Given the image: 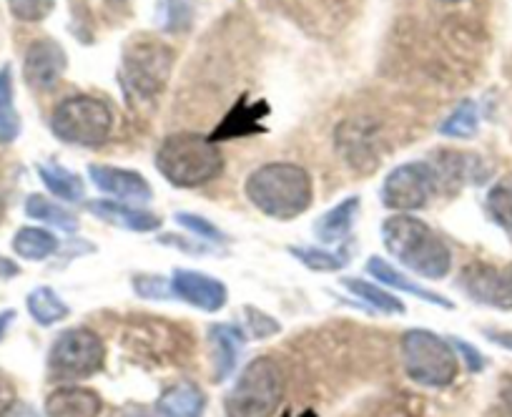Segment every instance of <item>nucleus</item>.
Here are the masks:
<instances>
[{
    "label": "nucleus",
    "mask_w": 512,
    "mask_h": 417,
    "mask_svg": "<svg viewBox=\"0 0 512 417\" xmlns=\"http://www.w3.org/2000/svg\"><path fill=\"white\" fill-rule=\"evenodd\" d=\"M26 214L36 222L48 224V227H56L61 232H76L78 229V217L73 212H68L66 206L56 204V201L46 199L41 194L28 196L26 201Z\"/></svg>",
    "instance_id": "nucleus-25"
},
{
    "label": "nucleus",
    "mask_w": 512,
    "mask_h": 417,
    "mask_svg": "<svg viewBox=\"0 0 512 417\" xmlns=\"http://www.w3.org/2000/svg\"><path fill=\"white\" fill-rule=\"evenodd\" d=\"M169 284L176 299L201 309V312H209V315L224 309L226 299H229V289L224 287V282L204 272H196V269H176Z\"/></svg>",
    "instance_id": "nucleus-10"
},
{
    "label": "nucleus",
    "mask_w": 512,
    "mask_h": 417,
    "mask_svg": "<svg viewBox=\"0 0 512 417\" xmlns=\"http://www.w3.org/2000/svg\"><path fill=\"white\" fill-rule=\"evenodd\" d=\"M113 114L96 96H68L51 116V131L63 144L101 146L111 136Z\"/></svg>",
    "instance_id": "nucleus-6"
},
{
    "label": "nucleus",
    "mask_w": 512,
    "mask_h": 417,
    "mask_svg": "<svg viewBox=\"0 0 512 417\" xmlns=\"http://www.w3.org/2000/svg\"><path fill=\"white\" fill-rule=\"evenodd\" d=\"M38 176L46 184V189L51 191L56 199L68 201V204H78V201L86 199V184L78 174L68 171L61 164H41L38 166Z\"/></svg>",
    "instance_id": "nucleus-21"
},
{
    "label": "nucleus",
    "mask_w": 512,
    "mask_h": 417,
    "mask_svg": "<svg viewBox=\"0 0 512 417\" xmlns=\"http://www.w3.org/2000/svg\"><path fill=\"white\" fill-rule=\"evenodd\" d=\"M103 362H106V347L101 337L88 327H71L61 332L48 352V372L63 382L93 377L103 370Z\"/></svg>",
    "instance_id": "nucleus-8"
},
{
    "label": "nucleus",
    "mask_w": 512,
    "mask_h": 417,
    "mask_svg": "<svg viewBox=\"0 0 512 417\" xmlns=\"http://www.w3.org/2000/svg\"><path fill=\"white\" fill-rule=\"evenodd\" d=\"M304 417H314V415H312V412H307V415H304Z\"/></svg>",
    "instance_id": "nucleus-44"
},
{
    "label": "nucleus",
    "mask_w": 512,
    "mask_h": 417,
    "mask_svg": "<svg viewBox=\"0 0 512 417\" xmlns=\"http://www.w3.org/2000/svg\"><path fill=\"white\" fill-rule=\"evenodd\" d=\"M487 212L500 227L512 232V184H497L487 194Z\"/></svg>",
    "instance_id": "nucleus-29"
},
{
    "label": "nucleus",
    "mask_w": 512,
    "mask_h": 417,
    "mask_svg": "<svg viewBox=\"0 0 512 417\" xmlns=\"http://www.w3.org/2000/svg\"><path fill=\"white\" fill-rule=\"evenodd\" d=\"M3 217H6V204H3V199H0V222H3Z\"/></svg>",
    "instance_id": "nucleus-43"
},
{
    "label": "nucleus",
    "mask_w": 512,
    "mask_h": 417,
    "mask_svg": "<svg viewBox=\"0 0 512 417\" xmlns=\"http://www.w3.org/2000/svg\"><path fill=\"white\" fill-rule=\"evenodd\" d=\"M480 129V114H477L475 101L465 98V101L447 116L440 124L442 136H452V139H470Z\"/></svg>",
    "instance_id": "nucleus-27"
},
{
    "label": "nucleus",
    "mask_w": 512,
    "mask_h": 417,
    "mask_svg": "<svg viewBox=\"0 0 512 417\" xmlns=\"http://www.w3.org/2000/svg\"><path fill=\"white\" fill-rule=\"evenodd\" d=\"M289 254L312 272H339L349 264L347 252H327V249L317 247H289Z\"/></svg>",
    "instance_id": "nucleus-28"
},
{
    "label": "nucleus",
    "mask_w": 512,
    "mask_h": 417,
    "mask_svg": "<svg viewBox=\"0 0 512 417\" xmlns=\"http://www.w3.org/2000/svg\"><path fill=\"white\" fill-rule=\"evenodd\" d=\"M267 114H269L267 103L239 101L236 103V109L226 116L224 124H221L219 129L214 131V136H209V139L219 141V139H239V136H249V134H262L264 126H259V119Z\"/></svg>",
    "instance_id": "nucleus-20"
},
{
    "label": "nucleus",
    "mask_w": 512,
    "mask_h": 417,
    "mask_svg": "<svg viewBox=\"0 0 512 417\" xmlns=\"http://www.w3.org/2000/svg\"><path fill=\"white\" fill-rule=\"evenodd\" d=\"M21 134V116L13 101V71L11 66L0 68V144H11Z\"/></svg>",
    "instance_id": "nucleus-26"
},
{
    "label": "nucleus",
    "mask_w": 512,
    "mask_h": 417,
    "mask_svg": "<svg viewBox=\"0 0 512 417\" xmlns=\"http://www.w3.org/2000/svg\"><path fill=\"white\" fill-rule=\"evenodd\" d=\"M244 312H246V317H249V320H246V322H249L251 335H256V337H259V340H262V337L274 335V332H279V322L272 320V317H267V315H264V312H259V309L246 307Z\"/></svg>",
    "instance_id": "nucleus-33"
},
{
    "label": "nucleus",
    "mask_w": 512,
    "mask_h": 417,
    "mask_svg": "<svg viewBox=\"0 0 512 417\" xmlns=\"http://www.w3.org/2000/svg\"><path fill=\"white\" fill-rule=\"evenodd\" d=\"M66 68L68 56L61 43L51 41V38H41V41L28 46L23 73H26L28 86L36 88V91H48V88L56 86L63 73H66Z\"/></svg>",
    "instance_id": "nucleus-11"
},
{
    "label": "nucleus",
    "mask_w": 512,
    "mask_h": 417,
    "mask_svg": "<svg viewBox=\"0 0 512 417\" xmlns=\"http://www.w3.org/2000/svg\"><path fill=\"white\" fill-rule=\"evenodd\" d=\"M48 417H98L101 415V395L88 387L66 385L58 387L46 400Z\"/></svg>",
    "instance_id": "nucleus-16"
},
{
    "label": "nucleus",
    "mask_w": 512,
    "mask_h": 417,
    "mask_svg": "<svg viewBox=\"0 0 512 417\" xmlns=\"http://www.w3.org/2000/svg\"><path fill=\"white\" fill-rule=\"evenodd\" d=\"M134 289L144 299H166L171 294V284L164 277H146V274L134 277Z\"/></svg>",
    "instance_id": "nucleus-32"
},
{
    "label": "nucleus",
    "mask_w": 512,
    "mask_h": 417,
    "mask_svg": "<svg viewBox=\"0 0 512 417\" xmlns=\"http://www.w3.org/2000/svg\"><path fill=\"white\" fill-rule=\"evenodd\" d=\"M13 252L28 262H43L58 252V239L48 229L23 227L13 237Z\"/></svg>",
    "instance_id": "nucleus-24"
},
{
    "label": "nucleus",
    "mask_w": 512,
    "mask_h": 417,
    "mask_svg": "<svg viewBox=\"0 0 512 417\" xmlns=\"http://www.w3.org/2000/svg\"><path fill=\"white\" fill-rule=\"evenodd\" d=\"M13 317H16V312H13V309H8V312H0V340H3L6 330L11 327Z\"/></svg>",
    "instance_id": "nucleus-40"
},
{
    "label": "nucleus",
    "mask_w": 512,
    "mask_h": 417,
    "mask_svg": "<svg viewBox=\"0 0 512 417\" xmlns=\"http://www.w3.org/2000/svg\"><path fill=\"white\" fill-rule=\"evenodd\" d=\"M460 287L467 297H472L480 304H487V307H512V294L505 282V272H497L495 267H487V264H470V267L462 269Z\"/></svg>",
    "instance_id": "nucleus-13"
},
{
    "label": "nucleus",
    "mask_w": 512,
    "mask_h": 417,
    "mask_svg": "<svg viewBox=\"0 0 512 417\" xmlns=\"http://www.w3.org/2000/svg\"><path fill=\"white\" fill-rule=\"evenodd\" d=\"M176 222H179L184 229H189L191 234H196V239H201V242H214V244L229 242V239H226V234L221 232L216 224H211L209 219L199 217V214L179 212L176 214Z\"/></svg>",
    "instance_id": "nucleus-30"
},
{
    "label": "nucleus",
    "mask_w": 512,
    "mask_h": 417,
    "mask_svg": "<svg viewBox=\"0 0 512 417\" xmlns=\"http://www.w3.org/2000/svg\"><path fill=\"white\" fill-rule=\"evenodd\" d=\"M3 417H41V415H38V412L33 410V407L28 405V402H18L16 400L11 405V410H8Z\"/></svg>",
    "instance_id": "nucleus-37"
},
{
    "label": "nucleus",
    "mask_w": 512,
    "mask_h": 417,
    "mask_svg": "<svg viewBox=\"0 0 512 417\" xmlns=\"http://www.w3.org/2000/svg\"><path fill=\"white\" fill-rule=\"evenodd\" d=\"M209 340L211 352H214V377L221 382L236 370V362H239L241 350L246 345V335L241 327L221 322V325L211 327Z\"/></svg>",
    "instance_id": "nucleus-17"
},
{
    "label": "nucleus",
    "mask_w": 512,
    "mask_h": 417,
    "mask_svg": "<svg viewBox=\"0 0 512 417\" xmlns=\"http://www.w3.org/2000/svg\"><path fill=\"white\" fill-rule=\"evenodd\" d=\"M445 3H455V0H445Z\"/></svg>",
    "instance_id": "nucleus-45"
},
{
    "label": "nucleus",
    "mask_w": 512,
    "mask_h": 417,
    "mask_svg": "<svg viewBox=\"0 0 512 417\" xmlns=\"http://www.w3.org/2000/svg\"><path fill=\"white\" fill-rule=\"evenodd\" d=\"M154 164L176 189H196L224 171V156L209 136L171 134L156 149Z\"/></svg>",
    "instance_id": "nucleus-3"
},
{
    "label": "nucleus",
    "mask_w": 512,
    "mask_h": 417,
    "mask_svg": "<svg viewBox=\"0 0 512 417\" xmlns=\"http://www.w3.org/2000/svg\"><path fill=\"white\" fill-rule=\"evenodd\" d=\"M505 282H507V287H510V294H512V264L505 269Z\"/></svg>",
    "instance_id": "nucleus-42"
},
{
    "label": "nucleus",
    "mask_w": 512,
    "mask_h": 417,
    "mask_svg": "<svg viewBox=\"0 0 512 417\" xmlns=\"http://www.w3.org/2000/svg\"><path fill=\"white\" fill-rule=\"evenodd\" d=\"M284 372L272 357H256L241 370L224 400L226 417H274L284 400Z\"/></svg>",
    "instance_id": "nucleus-4"
},
{
    "label": "nucleus",
    "mask_w": 512,
    "mask_h": 417,
    "mask_svg": "<svg viewBox=\"0 0 512 417\" xmlns=\"http://www.w3.org/2000/svg\"><path fill=\"white\" fill-rule=\"evenodd\" d=\"M505 407H507V415L512 417V385L507 387V392H505Z\"/></svg>",
    "instance_id": "nucleus-41"
},
{
    "label": "nucleus",
    "mask_w": 512,
    "mask_h": 417,
    "mask_svg": "<svg viewBox=\"0 0 512 417\" xmlns=\"http://www.w3.org/2000/svg\"><path fill=\"white\" fill-rule=\"evenodd\" d=\"M359 206H362L359 196H347V199L339 201L334 209H329L327 214H322V217L314 222V234H317L319 242L342 244L344 239L349 237V232H352L354 219H357L359 214Z\"/></svg>",
    "instance_id": "nucleus-19"
},
{
    "label": "nucleus",
    "mask_w": 512,
    "mask_h": 417,
    "mask_svg": "<svg viewBox=\"0 0 512 417\" xmlns=\"http://www.w3.org/2000/svg\"><path fill=\"white\" fill-rule=\"evenodd\" d=\"M174 66V51L161 41H149L146 36L134 38L123 51V86L131 96L144 101L159 96Z\"/></svg>",
    "instance_id": "nucleus-7"
},
{
    "label": "nucleus",
    "mask_w": 512,
    "mask_h": 417,
    "mask_svg": "<svg viewBox=\"0 0 512 417\" xmlns=\"http://www.w3.org/2000/svg\"><path fill=\"white\" fill-rule=\"evenodd\" d=\"M13 16L23 23H38L51 16L56 0H8Z\"/></svg>",
    "instance_id": "nucleus-31"
},
{
    "label": "nucleus",
    "mask_w": 512,
    "mask_h": 417,
    "mask_svg": "<svg viewBox=\"0 0 512 417\" xmlns=\"http://www.w3.org/2000/svg\"><path fill=\"white\" fill-rule=\"evenodd\" d=\"M88 212L96 219H101L103 224H111V227L126 229V232L146 234L156 232L161 227V219L156 214L146 212V209H139L134 204H123V201L113 199H96L86 204Z\"/></svg>",
    "instance_id": "nucleus-14"
},
{
    "label": "nucleus",
    "mask_w": 512,
    "mask_h": 417,
    "mask_svg": "<svg viewBox=\"0 0 512 417\" xmlns=\"http://www.w3.org/2000/svg\"><path fill=\"white\" fill-rule=\"evenodd\" d=\"M342 287L347 289L349 294H354L359 302L369 304V307L382 312V315H405V302L397 299L392 292H387V289L379 287V284L367 282V279L344 277Z\"/></svg>",
    "instance_id": "nucleus-22"
},
{
    "label": "nucleus",
    "mask_w": 512,
    "mask_h": 417,
    "mask_svg": "<svg viewBox=\"0 0 512 417\" xmlns=\"http://www.w3.org/2000/svg\"><path fill=\"white\" fill-rule=\"evenodd\" d=\"M166 28L169 31H181L184 26H189L191 21V8L186 6L184 0H169V13H166Z\"/></svg>",
    "instance_id": "nucleus-34"
},
{
    "label": "nucleus",
    "mask_w": 512,
    "mask_h": 417,
    "mask_svg": "<svg viewBox=\"0 0 512 417\" xmlns=\"http://www.w3.org/2000/svg\"><path fill=\"white\" fill-rule=\"evenodd\" d=\"M452 347H455L457 357H460V360H465L467 367H470L472 372H480L482 367H485V360H482V355L472 345H467V342H462V340H455L452 342Z\"/></svg>",
    "instance_id": "nucleus-35"
},
{
    "label": "nucleus",
    "mask_w": 512,
    "mask_h": 417,
    "mask_svg": "<svg viewBox=\"0 0 512 417\" xmlns=\"http://www.w3.org/2000/svg\"><path fill=\"white\" fill-rule=\"evenodd\" d=\"M485 335L490 337L495 345L500 347H507V350H512V332H502V330H485Z\"/></svg>",
    "instance_id": "nucleus-38"
},
{
    "label": "nucleus",
    "mask_w": 512,
    "mask_h": 417,
    "mask_svg": "<svg viewBox=\"0 0 512 417\" xmlns=\"http://www.w3.org/2000/svg\"><path fill=\"white\" fill-rule=\"evenodd\" d=\"M407 377L422 387H447L457 380L460 357L455 347L430 330H410L400 342Z\"/></svg>",
    "instance_id": "nucleus-5"
},
{
    "label": "nucleus",
    "mask_w": 512,
    "mask_h": 417,
    "mask_svg": "<svg viewBox=\"0 0 512 417\" xmlns=\"http://www.w3.org/2000/svg\"><path fill=\"white\" fill-rule=\"evenodd\" d=\"M246 199L267 217L277 222H292L302 217L314 201L312 176L304 166L289 161H274L254 169L246 179Z\"/></svg>",
    "instance_id": "nucleus-1"
},
{
    "label": "nucleus",
    "mask_w": 512,
    "mask_h": 417,
    "mask_svg": "<svg viewBox=\"0 0 512 417\" xmlns=\"http://www.w3.org/2000/svg\"><path fill=\"white\" fill-rule=\"evenodd\" d=\"M88 176H91L93 186L98 191L113 196L116 201H123V204H146L154 196L151 184L139 171L118 169V166L106 164H91L88 166Z\"/></svg>",
    "instance_id": "nucleus-12"
},
{
    "label": "nucleus",
    "mask_w": 512,
    "mask_h": 417,
    "mask_svg": "<svg viewBox=\"0 0 512 417\" xmlns=\"http://www.w3.org/2000/svg\"><path fill=\"white\" fill-rule=\"evenodd\" d=\"M367 272L372 274V277L377 279L379 284H384V287L400 289V292L412 294V297L422 299V302L437 304V307H445V309L455 307V304H452L447 297H442V294H437V292H432V289L422 287V284H417L415 279H410V277H407V274L397 272V269L392 267V264L387 262V259H382V257H369Z\"/></svg>",
    "instance_id": "nucleus-18"
},
{
    "label": "nucleus",
    "mask_w": 512,
    "mask_h": 417,
    "mask_svg": "<svg viewBox=\"0 0 512 417\" xmlns=\"http://www.w3.org/2000/svg\"><path fill=\"white\" fill-rule=\"evenodd\" d=\"M13 402H16V390H13V385L6 377H0V417L11 410Z\"/></svg>",
    "instance_id": "nucleus-36"
},
{
    "label": "nucleus",
    "mask_w": 512,
    "mask_h": 417,
    "mask_svg": "<svg viewBox=\"0 0 512 417\" xmlns=\"http://www.w3.org/2000/svg\"><path fill=\"white\" fill-rule=\"evenodd\" d=\"M206 410V395L196 382H176L166 387L154 405L151 417H201Z\"/></svg>",
    "instance_id": "nucleus-15"
},
{
    "label": "nucleus",
    "mask_w": 512,
    "mask_h": 417,
    "mask_svg": "<svg viewBox=\"0 0 512 417\" xmlns=\"http://www.w3.org/2000/svg\"><path fill=\"white\" fill-rule=\"evenodd\" d=\"M18 272H21V267H18L13 259H6L3 254H0V279H11L16 277Z\"/></svg>",
    "instance_id": "nucleus-39"
},
{
    "label": "nucleus",
    "mask_w": 512,
    "mask_h": 417,
    "mask_svg": "<svg viewBox=\"0 0 512 417\" xmlns=\"http://www.w3.org/2000/svg\"><path fill=\"white\" fill-rule=\"evenodd\" d=\"M26 304L31 317L41 327H53L56 322H63L68 315H71V309H68V304L63 302L61 294L51 287L33 289V292L28 294Z\"/></svg>",
    "instance_id": "nucleus-23"
},
{
    "label": "nucleus",
    "mask_w": 512,
    "mask_h": 417,
    "mask_svg": "<svg viewBox=\"0 0 512 417\" xmlns=\"http://www.w3.org/2000/svg\"><path fill=\"white\" fill-rule=\"evenodd\" d=\"M384 249L410 272L425 279H445L452 269V252L445 239L412 214H395L382 224Z\"/></svg>",
    "instance_id": "nucleus-2"
},
{
    "label": "nucleus",
    "mask_w": 512,
    "mask_h": 417,
    "mask_svg": "<svg viewBox=\"0 0 512 417\" xmlns=\"http://www.w3.org/2000/svg\"><path fill=\"white\" fill-rule=\"evenodd\" d=\"M437 191V176L430 161H407L384 179L382 204L397 214H410L427 206Z\"/></svg>",
    "instance_id": "nucleus-9"
}]
</instances>
